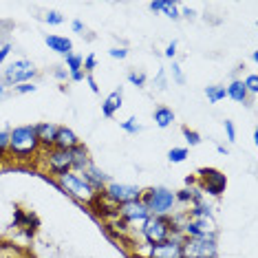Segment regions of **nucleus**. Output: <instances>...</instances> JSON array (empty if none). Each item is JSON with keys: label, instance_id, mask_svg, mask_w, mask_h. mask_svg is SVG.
<instances>
[{"label": "nucleus", "instance_id": "12", "mask_svg": "<svg viewBox=\"0 0 258 258\" xmlns=\"http://www.w3.org/2000/svg\"><path fill=\"white\" fill-rule=\"evenodd\" d=\"M119 219L126 221L128 225H142L144 221H148V208L142 203V199H137V201H128L124 205H119Z\"/></svg>", "mask_w": 258, "mask_h": 258}, {"label": "nucleus", "instance_id": "7", "mask_svg": "<svg viewBox=\"0 0 258 258\" xmlns=\"http://www.w3.org/2000/svg\"><path fill=\"white\" fill-rule=\"evenodd\" d=\"M38 75V69L36 64L31 60H25V57H20V60H14L9 64L7 69H5L3 73V84L5 86H18V84H27V82H33V78Z\"/></svg>", "mask_w": 258, "mask_h": 258}, {"label": "nucleus", "instance_id": "8", "mask_svg": "<svg viewBox=\"0 0 258 258\" xmlns=\"http://www.w3.org/2000/svg\"><path fill=\"white\" fill-rule=\"evenodd\" d=\"M181 232H183L185 238H203V236L219 238V227H216L214 216H187Z\"/></svg>", "mask_w": 258, "mask_h": 258}, {"label": "nucleus", "instance_id": "40", "mask_svg": "<svg viewBox=\"0 0 258 258\" xmlns=\"http://www.w3.org/2000/svg\"><path fill=\"white\" fill-rule=\"evenodd\" d=\"M71 31H73V33H78V36H82V38H84V36H86V31H89V29H86V25H84V22H82L80 18H75V20H71Z\"/></svg>", "mask_w": 258, "mask_h": 258}, {"label": "nucleus", "instance_id": "27", "mask_svg": "<svg viewBox=\"0 0 258 258\" xmlns=\"http://www.w3.org/2000/svg\"><path fill=\"white\" fill-rule=\"evenodd\" d=\"M187 155H190V150L185 148V146H179V148H170L168 150V161L170 163H183L187 159Z\"/></svg>", "mask_w": 258, "mask_h": 258}, {"label": "nucleus", "instance_id": "30", "mask_svg": "<svg viewBox=\"0 0 258 258\" xmlns=\"http://www.w3.org/2000/svg\"><path fill=\"white\" fill-rule=\"evenodd\" d=\"M170 73H172V82L179 86L185 84V75H183V69H181V64L177 60H172V67H170Z\"/></svg>", "mask_w": 258, "mask_h": 258}, {"label": "nucleus", "instance_id": "41", "mask_svg": "<svg viewBox=\"0 0 258 258\" xmlns=\"http://www.w3.org/2000/svg\"><path fill=\"white\" fill-rule=\"evenodd\" d=\"M11 51H14V44H11V42L0 44V64H5V60L11 55Z\"/></svg>", "mask_w": 258, "mask_h": 258}, {"label": "nucleus", "instance_id": "48", "mask_svg": "<svg viewBox=\"0 0 258 258\" xmlns=\"http://www.w3.org/2000/svg\"><path fill=\"white\" fill-rule=\"evenodd\" d=\"M243 69H245V64H238V67L234 69V73H232V75H234V80H236V75H238L240 71H243Z\"/></svg>", "mask_w": 258, "mask_h": 258}, {"label": "nucleus", "instance_id": "15", "mask_svg": "<svg viewBox=\"0 0 258 258\" xmlns=\"http://www.w3.org/2000/svg\"><path fill=\"white\" fill-rule=\"evenodd\" d=\"M121 104H124V89L121 86H117L115 91H110L106 97H104L102 102V115L106 117V119H113V117L119 113Z\"/></svg>", "mask_w": 258, "mask_h": 258}, {"label": "nucleus", "instance_id": "43", "mask_svg": "<svg viewBox=\"0 0 258 258\" xmlns=\"http://www.w3.org/2000/svg\"><path fill=\"white\" fill-rule=\"evenodd\" d=\"M53 75H55V78L60 80V82H67V80H69V71H67L64 67H55V69H53Z\"/></svg>", "mask_w": 258, "mask_h": 258}, {"label": "nucleus", "instance_id": "16", "mask_svg": "<svg viewBox=\"0 0 258 258\" xmlns=\"http://www.w3.org/2000/svg\"><path fill=\"white\" fill-rule=\"evenodd\" d=\"M174 199H177V205H183V208H192V205H199L205 201V197L201 195V190L197 185L181 187V190L174 192Z\"/></svg>", "mask_w": 258, "mask_h": 258}, {"label": "nucleus", "instance_id": "25", "mask_svg": "<svg viewBox=\"0 0 258 258\" xmlns=\"http://www.w3.org/2000/svg\"><path fill=\"white\" fill-rule=\"evenodd\" d=\"M181 133H183V139H185V144L190 146V148H195V146H201V142H203V137L199 135L195 128H190V126H183L181 128ZM185 146V148H187Z\"/></svg>", "mask_w": 258, "mask_h": 258}, {"label": "nucleus", "instance_id": "23", "mask_svg": "<svg viewBox=\"0 0 258 258\" xmlns=\"http://www.w3.org/2000/svg\"><path fill=\"white\" fill-rule=\"evenodd\" d=\"M82 64H84V55L82 53H69V55H64V69H67L69 73H78L82 71Z\"/></svg>", "mask_w": 258, "mask_h": 258}, {"label": "nucleus", "instance_id": "2", "mask_svg": "<svg viewBox=\"0 0 258 258\" xmlns=\"http://www.w3.org/2000/svg\"><path fill=\"white\" fill-rule=\"evenodd\" d=\"M179 232H181V227L174 225L172 216H152L150 214L148 221H144L142 227H139V236H142L146 247H148V245L163 243V240H168L172 234H179Z\"/></svg>", "mask_w": 258, "mask_h": 258}, {"label": "nucleus", "instance_id": "28", "mask_svg": "<svg viewBox=\"0 0 258 258\" xmlns=\"http://www.w3.org/2000/svg\"><path fill=\"white\" fill-rule=\"evenodd\" d=\"M243 86H245V91H247V95L256 97L258 95V75L256 73H247L245 75V80H243Z\"/></svg>", "mask_w": 258, "mask_h": 258}, {"label": "nucleus", "instance_id": "49", "mask_svg": "<svg viewBox=\"0 0 258 258\" xmlns=\"http://www.w3.org/2000/svg\"><path fill=\"white\" fill-rule=\"evenodd\" d=\"M5 95H7V86H5L3 82H0V99H3Z\"/></svg>", "mask_w": 258, "mask_h": 258}, {"label": "nucleus", "instance_id": "19", "mask_svg": "<svg viewBox=\"0 0 258 258\" xmlns=\"http://www.w3.org/2000/svg\"><path fill=\"white\" fill-rule=\"evenodd\" d=\"M71 157H73V172H84V170L93 163L91 152H89V148H86L84 142L78 144V146H75V148L71 150Z\"/></svg>", "mask_w": 258, "mask_h": 258}, {"label": "nucleus", "instance_id": "17", "mask_svg": "<svg viewBox=\"0 0 258 258\" xmlns=\"http://www.w3.org/2000/svg\"><path fill=\"white\" fill-rule=\"evenodd\" d=\"M44 44L49 46L51 51L60 53V55L73 53V40H71V38H67V36H57V33H46V36H44Z\"/></svg>", "mask_w": 258, "mask_h": 258}, {"label": "nucleus", "instance_id": "9", "mask_svg": "<svg viewBox=\"0 0 258 258\" xmlns=\"http://www.w3.org/2000/svg\"><path fill=\"white\" fill-rule=\"evenodd\" d=\"M185 258H219V238H183Z\"/></svg>", "mask_w": 258, "mask_h": 258}, {"label": "nucleus", "instance_id": "20", "mask_svg": "<svg viewBox=\"0 0 258 258\" xmlns=\"http://www.w3.org/2000/svg\"><path fill=\"white\" fill-rule=\"evenodd\" d=\"M225 93H227V97H230L232 102H236V104H245V106H247V102H249V95H247V91H245V86H243V80H240V78L232 80L230 84L225 86Z\"/></svg>", "mask_w": 258, "mask_h": 258}, {"label": "nucleus", "instance_id": "21", "mask_svg": "<svg viewBox=\"0 0 258 258\" xmlns=\"http://www.w3.org/2000/svg\"><path fill=\"white\" fill-rule=\"evenodd\" d=\"M152 119H155V126L157 128H170L174 124V119H177V115H174V110L166 106V104H161V106L155 108V113H152Z\"/></svg>", "mask_w": 258, "mask_h": 258}, {"label": "nucleus", "instance_id": "34", "mask_svg": "<svg viewBox=\"0 0 258 258\" xmlns=\"http://www.w3.org/2000/svg\"><path fill=\"white\" fill-rule=\"evenodd\" d=\"M155 89L157 91H168V78H166V69H159L155 75Z\"/></svg>", "mask_w": 258, "mask_h": 258}, {"label": "nucleus", "instance_id": "47", "mask_svg": "<svg viewBox=\"0 0 258 258\" xmlns=\"http://www.w3.org/2000/svg\"><path fill=\"white\" fill-rule=\"evenodd\" d=\"M216 150H219V155H230V148H227V146H223V144H216Z\"/></svg>", "mask_w": 258, "mask_h": 258}, {"label": "nucleus", "instance_id": "26", "mask_svg": "<svg viewBox=\"0 0 258 258\" xmlns=\"http://www.w3.org/2000/svg\"><path fill=\"white\" fill-rule=\"evenodd\" d=\"M181 5L179 3H172V0H163V9H161V14L166 16V18L170 20H179L181 18Z\"/></svg>", "mask_w": 258, "mask_h": 258}, {"label": "nucleus", "instance_id": "32", "mask_svg": "<svg viewBox=\"0 0 258 258\" xmlns=\"http://www.w3.org/2000/svg\"><path fill=\"white\" fill-rule=\"evenodd\" d=\"M97 69V55L95 53H89L84 55V64H82V71H84L86 75H93V71Z\"/></svg>", "mask_w": 258, "mask_h": 258}, {"label": "nucleus", "instance_id": "22", "mask_svg": "<svg viewBox=\"0 0 258 258\" xmlns=\"http://www.w3.org/2000/svg\"><path fill=\"white\" fill-rule=\"evenodd\" d=\"M205 97H208V102H210V104H219V102H223V99L227 97L225 86H223V84H210V86H205Z\"/></svg>", "mask_w": 258, "mask_h": 258}, {"label": "nucleus", "instance_id": "14", "mask_svg": "<svg viewBox=\"0 0 258 258\" xmlns=\"http://www.w3.org/2000/svg\"><path fill=\"white\" fill-rule=\"evenodd\" d=\"M80 174L84 177L86 183L93 187V192H104V187H106V185H108V181H110V179H108V174L104 172L102 168H97L95 163H91V166L86 168L84 172H80Z\"/></svg>", "mask_w": 258, "mask_h": 258}, {"label": "nucleus", "instance_id": "4", "mask_svg": "<svg viewBox=\"0 0 258 258\" xmlns=\"http://www.w3.org/2000/svg\"><path fill=\"white\" fill-rule=\"evenodd\" d=\"M57 185H60V192L64 197L73 199L78 205H86L97 195V192H93V187L84 181V177H82L80 172H73V170L67 174H62V177H57Z\"/></svg>", "mask_w": 258, "mask_h": 258}, {"label": "nucleus", "instance_id": "13", "mask_svg": "<svg viewBox=\"0 0 258 258\" xmlns=\"http://www.w3.org/2000/svg\"><path fill=\"white\" fill-rule=\"evenodd\" d=\"M36 128V135H38V142H40V148L44 150H51L55 146V133H57V124L53 121H40V124H33Z\"/></svg>", "mask_w": 258, "mask_h": 258}, {"label": "nucleus", "instance_id": "24", "mask_svg": "<svg viewBox=\"0 0 258 258\" xmlns=\"http://www.w3.org/2000/svg\"><path fill=\"white\" fill-rule=\"evenodd\" d=\"M126 80L131 82L133 86H137V89H146V84H148V75L144 71H137V69H131V71L126 73Z\"/></svg>", "mask_w": 258, "mask_h": 258}, {"label": "nucleus", "instance_id": "5", "mask_svg": "<svg viewBox=\"0 0 258 258\" xmlns=\"http://www.w3.org/2000/svg\"><path fill=\"white\" fill-rule=\"evenodd\" d=\"M197 187L203 197L221 199L227 190V177L219 168H199L197 172Z\"/></svg>", "mask_w": 258, "mask_h": 258}, {"label": "nucleus", "instance_id": "46", "mask_svg": "<svg viewBox=\"0 0 258 258\" xmlns=\"http://www.w3.org/2000/svg\"><path fill=\"white\" fill-rule=\"evenodd\" d=\"M84 78H86V73H84V71L69 73V80H71V82H84Z\"/></svg>", "mask_w": 258, "mask_h": 258}, {"label": "nucleus", "instance_id": "35", "mask_svg": "<svg viewBox=\"0 0 258 258\" xmlns=\"http://www.w3.org/2000/svg\"><path fill=\"white\" fill-rule=\"evenodd\" d=\"M223 131H225L227 142H230V144L236 142V126H234L232 119H225V121H223Z\"/></svg>", "mask_w": 258, "mask_h": 258}, {"label": "nucleus", "instance_id": "18", "mask_svg": "<svg viewBox=\"0 0 258 258\" xmlns=\"http://www.w3.org/2000/svg\"><path fill=\"white\" fill-rule=\"evenodd\" d=\"M78 144H82V139L75 135V131H71L69 126H57L55 133V146L53 148H62V150H73Z\"/></svg>", "mask_w": 258, "mask_h": 258}, {"label": "nucleus", "instance_id": "31", "mask_svg": "<svg viewBox=\"0 0 258 258\" xmlns=\"http://www.w3.org/2000/svg\"><path fill=\"white\" fill-rule=\"evenodd\" d=\"M42 20L46 22V25H51V27H57V25H62V22H64V16L60 14V11L51 9V11H46V14H44Z\"/></svg>", "mask_w": 258, "mask_h": 258}, {"label": "nucleus", "instance_id": "3", "mask_svg": "<svg viewBox=\"0 0 258 258\" xmlns=\"http://www.w3.org/2000/svg\"><path fill=\"white\" fill-rule=\"evenodd\" d=\"M142 203L148 208L152 216H170L177 210V199H174V190L163 185L157 187H146L142 192Z\"/></svg>", "mask_w": 258, "mask_h": 258}, {"label": "nucleus", "instance_id": "10", "mask_svg": "<svg viewBox=\"0 0 258 258\" xmlns=\"http://www.w3.org/2000/svg\"><path fill=\"white\" fill-rule=\"evenodd\" d=\"M142 192L144 187L139 185H131V183H119V181H108V185L104 187L102 195L108 199L113 205H124L128 201H137V199H142Z\"/></svg>", "mask_w": 258, "mask_h": 258}, {"label": "nucleus", "instance_id": "45", "mask_svg": "<svg viewBox=\"0 0 258 258\" xmlns=\"http://www.w3.org/2000/svg\"><path fill=\"white\" fill-rule=\"evenodd\" d=\"M84 82H86V84H89V89H91L93 93H99V86H97V80H95V78H93V75H86V78H84Z\"/></svg>", "mask_w": 258, "mask_h": 258}, {"label": "nucleus", "instance_id": "39", "mask_svg": "<svg viewBox=\"0 0 258 258\" xmlns=\"http://www.w3.org/2000/svg\"><path fill=\"white\" fill-rule=\"evenodd\" d=\"M108 55L113 57V60H126V57H128V49H126V46H113V49L108 51Z\"/></svg>", "mask_w": 258, "mask_h": 258}, {"label": "nucleus", "instance_id": "11", "mask_svg": "<svg viewBox=\"0 0 258 258\" xmlns=\"http://www.w3.org/2000/svg\"><path fill=\"white\" fill-rule=\"evenodd\" d=\"M183 234H172L168 240L146 247V258H185L183 256Z\"/></svg>", "mask_w": 258, "mask_h": 258}, {"label": "nucleus", "instance_id": "51", "mask_svg": "<svg viewBox=\"0 0 258 258\" xmlns=\"http://www.w3.org/2000/svg\"><path fill=\"white\" fill-rule=\"evenodd\" d=\"M251 142H254V146L258 144V133L256 131H254V135H251Z\"/></svg>", "mask_w": 258, "mask_h": 258}, {"label": "nucleus", "instance_id": "33", "mask_svg": "<svg viewBox=\"0 0 258 258\" xmlns=\"http://www.w3.org/2000/svg\"><path fill=\"white\" fill-rule=\"evenodd\" d=\"M27 225V210L22 208H14V223H11V227H25Z\"/></svg>", "mask_w": 258, "mask_h": 258}, {"label": "nucleus", "instance_id": "44", "mask_svg": "<svg viewBox=\"0 0 258 258\" xmlns=\"http://www.w3.org/2000/svg\"><path fill=\"white\" fill-rule=\"evenodd\" d=\"M148 9L152 11V14H161V9H163V0H152V3H148Z\"/></svg>", "mask_w": 258, "mask_h": 258}, {"label": "nucleus", "instance_id": "1", "mask_svg": "<svg viewBox=\"0 0 258 258\" xmlns=\"http://www.w3.org/2000/svg\"><path fill=\"white\" fill-rule=\"evenodd\" d=\"M42 155V148H40L38 135L33 124L27 126H16L9 128V148H7V157L14 161H33Z\"/></svg>", "mask_w": 258, "mask_h": 258}, {"label": "nucleus", "instance_id": "37", "mask_svg": "<svg viewBox=\"0 0 258 258\" xmlns=\"http://www.w3.org/2000/svg\"><path fill=\"white\" fill-rule=\"evenodd\" d=\"M7 148H9V128L0 131V155L7 157Z\"/></svg>", "mask_w": 258, "mask_h": 258}, {"label": "nucleus", "instance_id": "50", "mask_svg": "<svg viewBox=\"0 0 258 258\" xmlns=\"http://www.w3.org/2000/svg\"><path fill=\"white\" fill-rule=\"evenodd\" d=\"M251 62H258V51H251Z\"/></svg>", "mask_w": 258, "mask_h": 258}, {"label": "nucleus", "instance_id": "36", "mask_svg": "<svg viewBox=\"0 0 258 258\" xmlns=\"http://www.w3.org/2000/svg\"><path fill=\"white\" fill-rule=\"evenodd\" d=\"M36 91H38V86L33 84V82H27V84L14 86V93H16V95H29V93H36Z\"/></svg>", "mask_w": 258, "mask_h": 258}, {"label": "nucleus", "instance_id": "38", "mask_svg": "<svg viewBox=\"0 0 258 258\" xmlns=\"http://www.w3.org/2000/svg\"><path fill=\"white\" fill-rule=\"evenodd\" d=\"M177 46H179V44H177V40H172V42H168V44H166V49H163V57L172 62L174 57H177Z\"/></svg>", "mask_w": 258, "mask_h": 258}, {"label": "nucleus", "instance_id": "42", "mask_svg": "<svg viewBox=\"0 0 258 258\" xmlns=\"http://www.w3.org/2000/svg\"><path fill=\"white\" fill-rule=\"evenodd\" d=\"M181 18H185V20H195L197 18V11L192 9V7H181Z\"/></svg>", "mask_w": 258, "mask_h": 258}, {"label": "nucleus", "instance_id": "6", "mask_svg": "<svg viewBox=\"0 0 258 258\" xmlns=\"http://www.w3.org/2000/svg\"><path fill=\"white\" fill-rule=\"evenodd\" d=\"M40 157H42V168L46 170V174H51V177H55V179L73 170L71 150L51 148V150H44Z\"/></svg>", "mask_w": 258, "mask_h": 258}, {"label": "nucleus", "instance_id": "29", "mask_svg": "<svg viewBox=\"0 0 258 258\" xmlns=\"http://www.w3.org/2000/svg\"><path fill=\"white\" fill-rule=\"evenodd\" d=\"M119 126H121V131L128 133V135H139V133L144 131L142 124L137 121V117H128V119H126V121H121Z\"/></svg>", "mask_w": 258, "mask_h": 258}]
</instances>
